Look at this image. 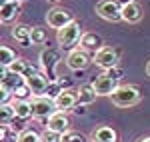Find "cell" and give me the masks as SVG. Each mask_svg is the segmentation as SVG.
Instances as JSON below:
<instances>
[{
    "mask_svg": "<svg viewBox=\"0 0 150 142\" xmlns=\"http://www.w3.org/2000/svg\"><path fill=\"white\" fill-rule=\"evenodd\" d=\"M140 98H142V92H140L138 86L134 84H120L114 92L110 94V100L112 104L118 108H130L134 104H138Z\"/></svg>",
    "mask_w": 150,
    "mask_h": 142,
    "instance_id": "obj_1",
    "label": "cell"
},
{
    "mask_svg": "<svg viewBox=\"0 0 150 142\" xmlns=\"http://www.w3.org/2000/svg\"><path fill=\"white\" fill-rule=\"evenodd\" d=\"M80 36H82V30H80V22L78 20H72L70 24H66L64 28H60L56 32V42L60 44L62 50H74L80 42Z\"/></svg>",
    "mask_w": 150,
    "mask_h": 142,
    "instance_id": "obj_2",
    "label": "cell"
},
{
    "mask_svg": "<svg viewBox=\"0 0 150 142\" xmlns=\"http://www.w3.org/2000/svg\"><path fill=\"white\" fill-rule=\"evenodd\" d=\"M40 68H42V74L48 78V82H56L58 80V64H60V52L56 48H44L40 52Z\"/></svg>",
    "mask_w": 150,
    "mask_h": 142,
    "instance_id": "obj_3",
    "label": "cell"
},
{
    "mask_svg": "<svg viewBox=\"0 0 150 142\" xmlns=\"http://www.w3.org/2000/svg\"><path fill=\"white\" fill-rule=\"evenodd\" d=\"M118 60H120V50L118 48H112V46H106V44L102 48H98L92 54V62L98 68H102L104 72L118 66Z\"/></svg>",
    "mask_w": 150,
    "mask_h": 142,
    "instance_id": "obj_4",
    "label": "cell"
},
{
    "mask_svg": "<svg viewBox=\"0 0 150 142\" xmlns=\"http://www.w3.org/2000/svg\"><path fill=\"white\" fill-rule=\"evenodd\" d=\"M30 106H32V116L38 120H48L56 112L54 100L48 98V96H34L30 100Z\"/></svg>",
    "mask_w": 150,
    "mask_h": 142,
    "instance_id": "obj_5",
    "label": "cell"
},
{
    "mask_svg": "<svg viewBox=\"0 0 150 142\" xmlns=\"http://www.w3.org/2000/svg\"><path fill=\"white\" fill-rule=\"evenodd\" d=\"M120 4L116 2V0H100L98 4H96V8H94V12L102 18V20H106V22H118V20H122L120 18Z\"/></svg>",
    "mask_w": 150,
    "mask_h": 142,
    "instance_id": "obj_6",
    "label": "cell"
},
{
    "mask_svg": "<svg viewBox=\"0 0 150 142\" xmlns=\"http://www.w3.org/2000/svg\"><path fill=\"white\" fill-rule=\"evenodd\" d=\"M72 20H74L72 12L66 10V8H60V6H54L46 12V24L50 28H56V32L60 28H64L66 24H70Z\"/></svg>",
    "mask_w": 150,
    "mask_h": 142,
    "instance_id": "obj_7",
    "label": "cell"
},
{
    "mask_svg": "<svg viewBox=\"0 0 150 142\" xmlns=\"http://www.w3.org/2000/svg\"><path fill=\"white\" fill-rule=\"evenodd\" d=\"M90 62H92V56H90L86 50H82L80 46H76L74 50H70L68 56H66V66H68L70 70H74V72L88 68Z\"/></svg>",
    "mask_w": 150,
    "mask_h": 142,
    "instance_id": "obj_8",
    "label": "cell"
},
{
    "mask_svg": "<svg viewBox=\"0 0 150 142\" xmlns=\"http://www.w3.org/2000/svg\"><path fill=\"white\" fill-rule=\"evenodd\" d=\"M76 104H78V96H76V90L74 88H62L56 94V98H54V106H56L58 112L74 110Z\"/></svg>",
    "mask_w": 150,
    "mask_h": 142,
    "instance_id": "obj_9",
    "label": "cell"
},
{
    "mask_svg": "<svg viewBox=\"0 0 150 142\" xmlns=\"http://www.w3.org/2000/svg\"><path fill=\"white\" fill-rule=\"evenodd\" d=\"M90 84H92L94 92H96L98 96H108V98H110V94H112L116 88L120 86V84H118V80L110 78V76L106 74V72H102L100 76H96V78H94Z\"/></svg>",
    "mask_w": 150,
    "mask_h": 142,
    "instance_id": "obj_10",
    "label": "cell"
},
{
    "mask_svg": "<svg viewBox=\"0 0 150 142\" xmlns=\"http://www.w3.org/2000/svg\"><path fill=\"white\" fill-rule=\"evenodd\" d=\"M24 84L30 88V92H32V96H44L46 94V88H48V78L42 74V72L38 70L34 72V74H30V76H26L24 78Z\"/></svg>",
    "mask_w": 150,
    "mask_h": 142,
    "instance_id": "obj_11",
    "label": "cell"
},
{
    "mask_svg": "<svg viewBox=\"0 0 150 142\" xmlns=\"http://www.w3.org/2000/svg\"><path fill=\"white\" fill-rule=\"evenodd\" d=\"M46 128L64 136V134L70 130V118H68V114H66V112H58V110H56V112L46 120Z\"/></svg>",
    "mask_w": 150,
    "mask_h": 142,
    "instance_id": "obj_12",
    "label": "cell"
},
{
    "mask_svg": "<svg viewBox=\"0 0 150 142\" xmlns=\"http://www.w3.org/2000/svg\"><path fill=\"white\" fill-rule=\"evenodd\" d=\"M142 16H144V8L140 6L136 0L120 8V18H122L124 22H128V24H136V22H140V20H142Z\"/></svg>",
    "mask_w": 150,
    "mask_h": 142,
    "instance_id": "obj_13",
    "label": "cell"
},
{
    "mask_svg": "<svg viewBox=\"0 0 150 142\" xmlns=\"http://www.w3.org/2000/svg\"><path fill=\"white\" fill-rule=\"evenodd\" d=\"M78 44H80V48L86 50V52H96L98 48L104 46V40H102V36L96 34V32H82Z\"/></svg>",
    "mask_w": 150,
    "mask_h": 142,
    "instance_id": "obj_14",
    "label": "cell"
},
{
    "mask_svg": "<svg viewBox=\"0 0 150 142\" xmlns=\"http://www.w3.org/2000/svg\"><path fill=\"white\" fill-rule=\"evenodd\" d=\"M90 140L92 142H118V132L112 128V126H98L94 128L92 134H90Z\"/></svg>",
    "mask_w": 150,
    "mask_h": 142,
    "instance_id": "obj_15",
    "label": "cell"
},
{
    "mask_svg": "<svg viewBox=\"0 0 150 142\" xmlns=\"http://www.w3.org/2000/svg\"><path fill=\"white\" fill-rule=\"evenodd\" d=\"M10 34H12V38L24 48L32 44V40H30V26H26V24H14Z\"/></svg>",
    "mask_w": 150,
    "mask_h": 142,
    "instance_id": "obj_16",
    "label": "cell"
},
{
    "mask_svg": "<svg viewBox=\"0 0 150 142\" xmlns=\"http://www.w3.org/2000/svg\"><path fill=\"white\" fill-rule=\"evenodd\" d=\"M76 96H78V104L76 106H90L98 98V94L94 92V88H92V84H82L80 88L76 90Z\"/></svg>",
    "mask_w": 150,
    "mask_h": 142,
    "instance_id": "obj_17",
    "label": "cell"
},
{
    "mask_svg": "<svg viewBox=\"0 0 150 142\" xmlns=\"http://www.w3.org/2000/svg\"><path fill=\"white\" fill-rule=\"evenodd\" d=\"M18 14H20V4L6 0V4L0 8V22H12L18 18Z\"/></svg>",
    "mask_w": 150,
    "mask_h": 142,
    "instance_id": "obj_18",
    "label": "cell"
},
{
    "mask_svg": "<svg viewBox=\"0 0 150 142\" xmlns=\"http://www.w3.org/2000/svg\"><path fill=\"white\" fill-rule=\"evenodd\" d=\"M10 104L14 106V114H16V118L28 120L30 116H32V106H30V100H14V98H10Z\"/></svg>",
    "mask_w": 150,
    "mask_h": 142,
    "instance_id": "obj_19",
    "label": "cell"
},
{
    "mask_svg": "<svg viewBox=\"0 0 150 142\" xmlns=\"http://www.w3.org/2000/svg\"><path fill=\"white\" fill-rule=\"evenodd\" d=\"M24 84V76H18V74H12V72H8L2 80H0V88H4V90H8V92H14L18 86H22Z\"/></svg>",
    "mask_w": 150,
    "mask_h": 142,
    "instance_id": "obj_20",
    "label": "cell"
},
{
    "mask_svg": "<svg viewBox=\"0 0 150 142\" xmlns=\"http://www.w3.org/2000/svg\"><path fill=\"white\" fill-rule=\"evenodd\" d=\"M30 40L34 46H40V44H46L48 40V30L44 26H32L30 28Z\"/></svg>",
    "mask_w": 150,
    "mask_h": 142,
    "instance_id": "obj_21",
    "label": "cell"
},
{
    "mask_svg": "<svg viewBox=\"0 0 150 142\" xmlns=\"http://www.w3.org/2000/svg\"><path fill=\"white\" fill-rule=\"evenodd\" d=\"M14 118H16V114H14V106H12L10 102L2 104V106H0V124H2V126H10Z\"/></svg>",
    "mask_w": 150,
    "mask_h": 142,
    "instance_id": "obj_22",
    "label": "cell"
},
{
    "mask_svg": "<svg viewBox=\"0 0 150 142\" xmlns=\"http://www.w3.org/2000/svg\"><path fill=\"white\" fill-rule=\"evenodd\" d=\"M16 142H42V138H40V132L32 128H24L22 132L16 134Z\"/></svg>",
    "mask_w": 150,
    "mask_h": 142,
    "instance_id": "obj_23",
    "label": "cell"
},
{
    "mask_svg": "<svg viewBox=\"0 0 150 142\" xmlns=\"http://www.w3.org/2000/svg\"><path fill=\"white\" fill-rule=\"evenodd\" d=\"M14 60H16V52H14L12 48L0 44V66H6V68H8Z\"/></svg>",
    "mask_w": 150,
    "mask_h": 142,
    "instance_id": "obj_24",
    "label": "cell"
},
{
    "mask_svg": "<svg viewBox=\"0 0 150 142\" xmlns=\"http://www.w3.org/2000/svg\"><path fill=\"white\" fill-rule=\"evenodd\" d=\"M28 60L26 58H20V56H16V60L12 62L10 66H8V72H12V74H18V76H24V72H26V68H28Z\"/></svg>",
    "mask_w": 150,
    "mask_h": 142,
    "instance_id": "obj_25",
    "label": "cell"
},
{
    "mask_svg": "<svg viewBox=\"0 0 150 142\" xmlns=\"http://www.w3.org/2000/svg\"><path fill=\"white\" fill-rule=\"evenodd\" d=\"M12 98H14V100H32L34 96L30 92V88H28L26 84H22V86H18V88L12 92Z\"/></svg>",
    "mask_w": 150,
    "mask_h": 142,
    "instance_id": "obj_26",
    "label": "cell"
},
{
    "mask_svg": "<svg viewBox=\"0 0 150 142\" xmlns=\"http://www.w3.org/2000/svg\"><path fill=\"white\" fill-rule=\"evenodd\" d=\"M62 142H90L84 134L80 132H74V130H68L64 136H62Z\"/></svg>",
    "mask_w": 150,
    "mask_h": 142,
    "instance_id": "obj_27",
    "label": "cell"
},
{
    "mask_svg": "<svg viewBox=\"0 0 150 142\" xmlns=\"http://www.w3.org/2000/svg\"><path fill=\"white\" fill-rule=\"evenodd\" d=\"M40 138H42V142H62V134L44 128V132L40 134Z\"/></svg>",
    "mask_w": 150,
    "mask_h": 142,
    "instance_id": "obj_28",
    "label": "cell"
},
{
    "mask_svg": "<svg viewBox=\"0 0 150 142\" xmlns=\"http://www.w3.org/2000/svg\"><path fill=\"white\" fill-rule=\"evenodd\" d=\"M106 74H108L110 78H114V80H118V82H120V78H122V74H124V70H122L120 66H114V68L106 70Z\"/></svg>",
    "mask_w": 150,
    "mask_h": 142,
    "instance_id": "obj_29",
    "label": "cell"
},
{
    "mask_svg": "<svg viewBox=\"0 0 150 142\" xmlns=\"http://www.w3.org/2000/svg\"><path fill=\"white\" fill-rule=\"evenodd\" d=\"M10 98H12V94L8 92V90L0 88V106H2V104H6V102H10Z\"/></svg>",
    "mask_w": 150,
    "mask_h": 142,
    "instance_id": "obj_30",
    "label": "cell"
},
{
    "mask_svg": "<svg viewBox=\"0 0 150 142\" xmlns=\"http://www.w3.org/2000/svg\"><path fill=\"white\" fill-rule=\"evenodd\" d=\"M6 134H8V126H2L0 124V142L6 140Z\"/></svg>",
    "mask_w": 150,
    "mask_h": 142,
    "instance_id": "obj_31",
    "label": "cell"
},
{
    "mask_svg": "<svg viewBox=\"0 0 150 142\" xmlns=\"http://www.w3.org/2000/svg\"><path fill=\"white\" fill-rule=\"evenodd\" d=\"M74 112H76V114H86V106H76Z\"/></svg>",
    "mask_w": 150,
    "mask_h": 142,
    "instance_id": "obj_32",
    "label": "cell"
},
{
    "mask_svg": "<svg viewBox=\"0 0 150 142\" xmlns=\"http://www.w3.org/2000/svg\"><path fill=\"white\" fill-rule=\"evenodd\" d=\"M6 74H8V68H6V66H0V80H2Z\"/></svg>",
    "mask_w": 150,
    "mask_h": 142,
    "instance_id": "obj_33",
    "label": "cell"
},
{
    "mask_svg": "<svg viewBox=\"0 0 150 142\" xmlns=\"http://www.w3.org/2000/svg\"><path fill=\"white\" fill-rule=\"evenodd\" d=\"M120 6H126V4H130V2H134V0H116Z\"/></svg>",
    "mask_w": 150,
    "mask_h": 142,
    "instance_id": "obj_34",
    "label": "cell"
},
{
    "mask_svg": "<svg viewBox=\"0 0 150 142\" xmlns=\"http://www.w3.org/2000/svg\"><path fill=\"white\" fill-rule=\"evenodd\" d=\"M136 142H150V136H140Z\"/></svg>",
    "mask_w": 150,
    "mask_h": 142,
    "instance_id": "obj_35",
    "label": "cell"
},
{
    "mask_svg": "<svg viewBox=\"0 0 150 142\" xmlns=\"http://www.w3.org/2000/svg\"><path fill=\"white\" fill-rule=\"evenodd\" d=\"M146 74H148V76H150V60H148V62H146Z\"/></svg>",
    "mask_w": 150,
    "mask_h": 142,
    "instance_id": "obj_36",
    "label": "cell"
},
{
    "mask_svg": "<svg viewBox=\"0 0 150 142\" xmlns=\"http://www.w3.org/2000/svg\"><path fill=\"white\" fill-rule=\"evenodd\" d=\"M4 4H6V0H0V8H2V6H4Z\"/></svg>",
    "mask_w": 150,
    "mask_h": 142,
    "instance_id": "obj_37",
    "label": "cell"
},
{
    "mask_svg": "<svg viewBox=\"0 0 150 142\" xmlns=\"http://www.w3.org/2000/svg\"><path fill=\"white\" fill-rule=\"evenodd\" d=\"M10 2H18V4H22L24 0H10Z\"/></svg>",
    "mask_w": 150,
    "mask_h": 142,
    "instance_id": "obj_38",
    "label": "cell"
},
{
    "mask_svg": "<svg viewBox=\"0 0 150 142\" xmlns=\"http://www.w3.org/2000/svg\"><path fill=\"white\" fill-rule=\"evenodd\" d=\"M48 2H60V0H48Z\"/></svg>",
    "mask_w": 150,
    "mask_h": 142,
    "instance_id": "obj_39",
    "label": "cell"
}]
</instances>
